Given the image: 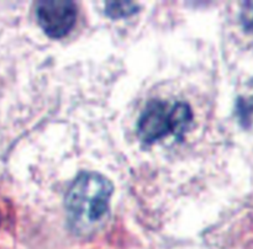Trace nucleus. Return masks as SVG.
<instances>
[{"mask_svg": "<svg viewBox=\"0 0 253 249\" xmlns=\"http://www.w3.org/2000/svg\"><path fill=\"white\" fill-rule=\"evenodd\" d=\"M77 5L71 0H44L37 2V21L47 36L61 38L71 32L77 21Z\"/></svg>", "mask_w": 253, "mask_h": 249, "instance_id": "3", "label": "nucleus"}, {"mask_svg": "<svg viewBox=\"0 0 253 249\" xmlns=\"http://www.w3.org/2000/svg\"><path fill=\"white\" fill-rule=\"evenodd\" d=\"M193 120V112L185 103L169 105L161 100H151L137 122V135L143 143L156 142L172 133L180 137Z\"/></svg>", "mask_w": 253, "mask_h": 249, "instance_id": "2", "label": "nucleus"}, {"mask_svg": "<svg viewBox=\"0 0 253 249\" xmlns=\"http://www.w3.org/2000/svg\"><path fill=\"white\" fill-rule=\"evenodd\" d=\"M114 186L109 179L95 172H82L74 179L66 196V209L71 226L88 233L109 213Z\"/></svg>", "mask_w": 253, "mask_h": 249, "instance_id": "1", "label": "nucleus"}, {"mask_svg": "<svg viewBox=\"0 0 253 249\" xmlns=\"http://www.w3.org/2000/svg\"><path fill=\"white\" fill-rule=\"evenodd\" d=\"M235 113L242 128L253 132V78L237 96Z\"/></svg>", "mask_w": 253, "mask_h": 249, "instance_id": "4", "label": "nucleus"}, {"mask_svg": "<svg viewBox=\"0 0 253 249\" xmlns=\"http://www.w3.org/2000/svg\"><path fill=\"white\" fill-rule=\"evenodd\" d=\"M105 12L111 19H121L138 11V5L132 1H106Z\"/></svg>", "mask_w": 253, "mask_h": 249, "instance_id": "5", "label": "nucleus"}, {"mask_svg": "<svg viewBox=\"0 0 253 249\" xmlns=\"http://www.w3.org/2000/svg\"><path fill=\"white\" fill-rule=\"evenodd\" d=\"M240 19L244 29L253 35V1H245L242 4Z\"/></svg>", "mask_w": 253, "mask_h": 249, "instance_id": "6", "label": "nucleus"}]
</instances>
